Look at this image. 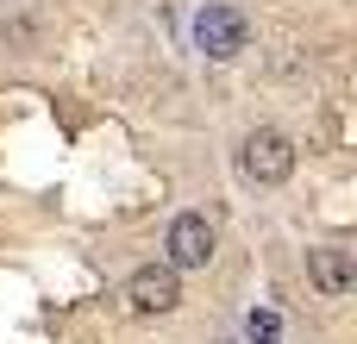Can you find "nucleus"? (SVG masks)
Wrapping results in <instances>:
<instances>
[{"label": "nucleus", "mask_w": 357, "mask_h": 344, "mask_svg": "<svg viewBox=\"0 0 357 344\" xmlns=\"http://www.w3.org/2000/svg\"><path fill=\"white\" fill-rule=\"evenodd\" d=\"M307 282H314L326 301H345V295L357 288L351 251H339V244H314V251H307Z\"/></svg>", "instance_id": "5"}, {"label": "nucleus", "mask_w": 357, "mask_h": 344, "mask_svg": "<svg viewBox=\"0 0 357 344\" xmlns=\"http://www.w3.org/2000/svg\"><path fill=\"white\" fill-rule=\"evenodd\" d=\"M213 226H207V213H176L169 219V238H163V251H169V269H207L213 263Z\"/></svg>", "instance_id": "4"}, {"label": "nucleus", "mask_w": 357, "mask_h": 344, "mask_svg": "<svg viewBox=\"0 0 357 344\" xmlns=\"http://www.w3.org/2000/svg\"><path fill=\"white\" fill-rule=\"evenodd\" d=\"M238 169H245V182H257V188H282V182L295 175V144H289V132H276V125L245 132Z\"/></svg>", "instance_id": "1"}, {"label": "nucleus", "mask_w": 357, "mask_h": 344, "mask_svg": "<svg viewBox=\"0 0 357 344\" xmlns=\"http://www.w3.org/2000/svg\"><path fill=\"white\" fill-rule=\"evenodd\" d=\"M126 307H132L138 320H163V313H176V307H182V269H169V263H144V269H132V282H126Z\"/></svg>", "instance_id": "3"}, {"label": "nucleus", "mask_w": 357, "mask_h": 344, "mask_svg": "<svg viewBox=\"0 0 357 344\" xmlns=\"http://www.w3.org/2000/svg\"><path fill=\"white\" fill-rule=\"evenodd\" d=\"M195 50L213 56V63H232L238 50H251V19L238 6H226V0H207L195 13Z\"/></svg>", "instance_id": "2"}]
</instances>
